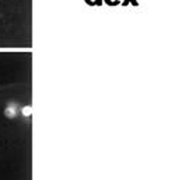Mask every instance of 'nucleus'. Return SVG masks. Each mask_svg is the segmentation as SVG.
I'll return each mask as SVG.
<instances>
[{
    "label": "nucleus",
    "instance_id": "1",
    "mask_svg": "<svg viewBox=\"0 0 182 180\" xmlns=\"http://www.w3.org/2000/svg\"><path fill=\"white\" fill-rule=\"evenodd\" d=\"M18 113H20V107L17 106V103H9L4 108V117L10 118V120L16 118L18 116Z\"/></svg>",
    "mask_w": 182,
    "mask_h": 180
},
{
    "label": "nucleus",
    "instance_id": "2",
    "mask_svg": "<svg viewBox=\"0 0 182 180\" xmlns=\"http://www.w3.org/2000/svg\"><path fill=\"white\" fill-rule=\"evenodd\" d=\"M20 111H21V114H23L25 118H30V117L32 116V107L30 106V104H27V106H24L23 108H20Z\"/></svg>",
    "mask_w": 182,
    "mask_h": 180
}]
</instances>
